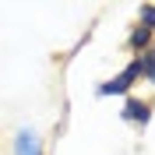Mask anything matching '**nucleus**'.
Returning <instances> with one entry per match:
<instances>
[{
    "label": "nucleus",
    "mask_w": 155,
    "mask_h": 155,
    "mask_svg": "<svg viewBox=\"0 0 155 155\" xmlns=\"http://www.w3.org/2000/svg\"><path fill=\"white\" fill-rule=\"evenodd\" d=\"M137 81H141V78H137V64L127 60L113 78H106V81L95 85V99H127V95H134Z\"/></svg>",
    "instance_id": "1"
},
{
    "label": "nucleus",
    "mask_w": 155,
    "mask_h": 155,
    "mask_svg": "<svg viewBox=\"0 0 155 155\" xmlns=\"http://www.w3.org/2000/svg\"><path fill=\"white\" fill-rule=\"evenodd\" d=\"M120 120H124L127 127H134V130H148V124H152V116H155V102L145 95H127L120 99Z\"/></svg>",
    "instance_id": "2"
},
{
    "label": "nucleus",
    "mask_w": 155,
    "mask_h": 155,
    "mask_svg": "<svg viewBox=\"0 0 155 155\" xmlns=\"http://www.w3.org/2000/svg\"><path fill=\"white\" fill-rule=\"evenodd\" d=\"M11 155H46V141L32 124H21L11 137Z\"/></svg>",
    "instance_id": "3"
},
{
    "label": "nucleus",
    "mask_w": 155,
    "mask_h": 155,
    "mask_svg": "<svg viewBox=\"0 0 155 155\" xmlns=\"http://www.w3.org/2000/svg\"><path fill=\"white\" fill-rule=\"evenodd\" d=\"M124 46H127V53H130V57H137V53H145L148 46H155V32L141 28V25H130V32H127V39H124Z\"/></svg>",
    "instance_id": "4"
},
{
    "label": "nucleus",
    "mask_w": 155,
    "mask_h": 155,
    "mask_svg": "<svg viewBox=\"0 0 155 155\" xmlns=\"http://www.w3.org/2000/svg\"><path fill=\"white\" fill-rule=\"evenodd\" d=\"M137 64V78L141 81H148V85H155V46H148L145 53H137V57H130Z\"/></svg>",
    "instance_id": "5"
},
{
    "label": "nucleus",
    "mask_w": 155,
    "mask_h": 155,
    "mask_svg": "<svg viewBox=\"0 0 155 155\" xmlns=\"http://www.w3.org/2000/svg\"><path fill=\"white\" fill-rule=\"evenodd\" d=\"M134 25L155 32V4H141V7H137V21H134Z\"/></svg>",
    "instance_id": "6"
}]
</instances>
